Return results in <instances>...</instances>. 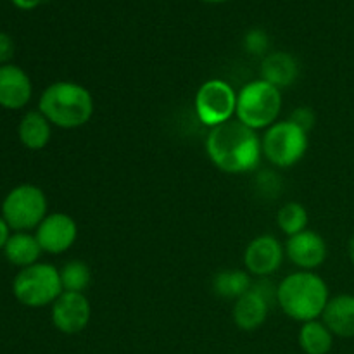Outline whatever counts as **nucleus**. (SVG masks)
<instances>
[{"label":"nucleus","instance_id":"1","mask_svg":"<svg viewBox=\"0 0 354 354\" xmlns=\"http://www.w3.org/2000/svg\"><path fill=\"white\" fill-rule=\"evenodd\" d=\"M206 152L218 169L241 175L258 168L263 154L261 138L239 120H230L211 128L206 137Z\"/></svg>","mask_w":354,"mask_h":354},{"label":"nucleus","instance_id":"2","mask_svg":"<svg viewBox=\"0 0 354 354\" xmlns=\"http://www.w3.org/2000/svg\"><path fill=\"white\" fill-rule=\"evenodd\" d=\"M330 294L325 280L313 272H296L277 286V304L292 320L306 324L324 315Z\"/></svg>","mask_w":354,"mask_h":354},{"label":"nucleus","instance_id":"3","mask_svg":"<svg viewBox=\"0 0 354 354\" xmlns=\"http://www.w3.org/2000/svg\"><path fill=\"white\" fill-rule=\"evenodd\" d=\"M38 111L54 127L73 130L90 121L93 114V97L80 83L55 82L41 92Z\"/></svg>","mask_w":354,"mask_h":354},{"label":"nucleus","instance_id":"4","mask_svg":"<svg viewBox=\"0 0 354 354\" xmlns=\"http://www.w3.org/2000/svg\"><path fill=\"white\" fill-rule=\"evenodd\" d=\"M282 109L280 88L270 85L265 80H254L242 86L237 93V111L235 116L251 130H266L277 123Z\"/></svg>","mask_w":354,"mask_h":354},{"label":"nucleus","instance_id":"5","mask_svg":"<svg viewBox=\"0 0 354 354\" xmlns=\"http://www.w3.org/2000/svg\"><path fill=\"white\" fill-rule=\"evenodd\" d=\"M14 297L28 308H44L54 304V301L64 292L61 273L55 266L47 263L21 268L12 282Z\"/></svg>","mask_w":354,"mask_h":354},{"label":"nucleus","instance_id":"6","mask_svg":"<svg viewBox=\"0 0 354 354\" xmlns=\"http://www.w3.org/2000/svg\"><path fill=\"white\" fill-rule=\"evenodd\" d=\"M263 156L279 168H290L308 151V133L290 120L277 121L266 128L261 138Z\"/></svg>","mask_w":354,"mask_h":354},{"label":"nucleus","instance_id":"7","mask_svg":"<svg viewBox=\"0 0 354 354\" xmlns=\"http://www.w3.org/2000/svg\"><path fill=\"white\" fill-rule=\"evenodd\" d=\"M45 216H47V197L40 187L31 183L14 187L2 203V218L16 232L38 228Z\"/></svg>","mask_w":354,"mask_h":354},{"label":"nucleus","instance_id":"8","mask_svg":"<svg viewBox=\"0 0 354 354\" xmlns=\"http://www.w3.org/2000/svg\"><path fill=\"white\" fill-rule=\"evenodd\" d=\"M194 107L201 123L214 128L234 120L237 111V92L223 80H207L197 90Z\"/></svg>","mask_w":354,"mask_h":354},{"label":"nucleus","instance_id":"9","mask_svg":"<svg viewBox=\"0 0 354 354\" xmlns=\"http://www.w3.org/2000/svg\"><path fill=\"white\" fill-rule=\"evenodd\" d=\"M277 303V287L266 277L252 282L251 289L239 297L232 310L234 324L241 330L252 332L258 330L266 322L270 308Z\"/></svg>","mask_w":354,"mask_h":354},{"label":"nucleus","instance_id":"10","mask_svg":"<svg viewBox=\"0 0 354 354\" xmlns=\"http://www.w3.org/2000/svg\"><path fill=\"white\" fill-rule=\"evenodd\" d=\"M92 317L88 299L82 292H62L52 304V324L68 335L85 330Z\"/></svg>","mask_w":354,"mask_h":354},{"label":"nucleus","instance_id":"11","mask_svg":"<svg viewBox=\"0 0 354 354\" xmlns=\"http://www.w3.org/2000/svg\"><path fill=\"white\" fill-rule=\"evenodd\" d=\"M41 251L48 254H62L68 251L78 237V225L69 214L52 213L44 218L35 232Z\"/></svg>","mask_w":354,"mask_h":354},{"label":"nucleus","instance_id":"12","mask_svg":"<svg viewBox=\"0 0 354 354\" xmlns=\"http://www.w3.org/2000/svg\"><path fill=\"white\" fill-rule=\"evenodd\" d=\"M286 249L273 235H259L252 239L244 251V265L248 273L263 279L280 268Z\"/></svg>","mask_w":354,"mask_h":354},{"label":"nucleus","instance_id":"13","mask_svg":"<svg viewBox=\"0 0 354 354\" xmlns=\"http://www.w3.org/2000/svg\"><path fill=\"white\" fill-rule=\"evenodd\" d=\"M286 254L303 272H311L324 265L327 259V242L320 234L306 228L301 234L287 239Z\"/></svg>","mask_w":354,"mask_h":354},{"label":"nucleus","instance_id":"14","mask_svg":"<svg viewBox=\"0 0 354 354\" xmlns=\"http://www.w3.org/2000/svg\"><path fill=\"white\" fill-rule=\"evenodd\" d=\"M33 93L31 80L19 66H0V106L6 109H21L26 106Z\"/></svg>","mask_w":354,"mask_h":354},{"label":"nucleus","instance_id":"15","mask_svg":"<svg viewBox=\"0 0 354 354\" xmlns=\"http://www.w3.org/2000/svg\"><path fill=\"white\" fill-rule=\"evenodd\" d=\"M322 322L330 328L337 337H354V296L353 294H339L330 297L325 306Z\"/></svg>","mask_w":354,"mask_h":354},{"label":"nucleus","instance_id":"16","mask_svg":"<svg viewBox=\"0 0 354 354\" xmlns=\"http://www.w3.org/2000/svg\"><path fill=\"white\" fill-rule=\"evenodd\" d=\"M297 76H299V64L296 57L287 52H272L261 61V80L277 88L294 85Z\"/></svg>","mask_w":354,"mask_h":354},{"label":"nucleus","instance_id":"17","mask_svg":"<svg viewBox=\"0 0 354 354\" xmlns=\"http://www.w3.org/2000/svg\"><path fill=\"white\" fill-rule=\"evenodd\" d=\"M17 135L24 147L30 151H40L50 142L52 124L40 111H30L21 120Z\"/></svg>","mask_w":354,"mask_h":354},{"label":"nucleus","instance_id":"18","mask_svg":"<svg viewBox=\"0 0 354 354\" xmlns=\"http://www.w3.org/2000/svg\"><path fill=\"white\" fill-rule=\"evenodd\" d=\"M41 252L44 251H41L37 237L28 234V232L12 234L7 241L6 248H3V254H6L7 261L12 263L14 266H19V268H26V266L38 263Z\"/></svg>","mask_w":354,"mask_h":354},{"label":"nucleus","instance_id":"19","mask_svg":"<svg viewBox=\"0 0 354 354\" xmlns=\"http://www.w3.org/2000/svg\"><path fill=\"white\" fill-rule=\"evenodd\" d=\"M213 292L216 296L223 297V299H235L237 301L239 297L244 296L252 286V280L249 277L248 272L244 270H235V268H228V270H221L218 272L216 275L213 277Z\"/></svg>","mask_w":354,"mask_h":354},{"label":"nucleus","instance_id":"20","mask_svg":"<svg viewBox=\"0 0 354 354\" xmlns=\"http://www.w3.org/2000/svg\"><path fill=\"white\" fill-rule=\"evenodd\" d=\"M299 346L306 354H328L334 346V334L324 322H306L299 330Z\"/></svg>","mask_w":354,"mask_h":354},{"label":"nucleus","instance_id":"21","mask_svg":"<svg viewBox=\"0 0 354 354\" xmlns=\"http://www.w3.org/2000/svg\"><path fill=\"white\" fill-rule=\"evenodd\" d=\"M61 282L64 292H85L88 286L92 283V270L85 261L73 259L66 263L61 270Z\"/></svg>","mask_w":354,"mask_h":354},{"label":"nucleus","instance_id":"22","mask_svg":"<svg viewBox=\"0 0 354 354\" xmlns=\"http://www.w3.org/2000/svg\"><path fill=\"white\" fill-rule=\"evenodd\" d=\"M277 223H279V228L287 237L301 234L308 227L306 207L299 203H294V201L283 204L279 209V213H277Z\"/></svg>","mask_w":354,"mask_h":354},{"label":"nucleus","instance_id":"23","mask_svg":"<svg viewBox=\"0 0 354 354\" xmlns=\"http://www.w3.org/2000/svg\"><path fill=\"white\" fill-rule=\"evenodd\" d=\"M270 38L266 35L265 30H259V28H254V30L248 31L244 37V48L252 55H265L266 50H268Z\"/></svg>","mask_w":354,"mask_h":354},{"label":"nucleus","instance_id":"24","mask_svg":"<svg viewBox=\"0 0 354 354\" xmlns=\"http://www.w3.org/2000/svg\"><path fill=\"white\" fill-rule=\"evenodd\" d=\"M256 187L265 197H277L282 190V183H280V176L275 175L273 171H261L256 178Z\"/></svg>","mask_w":354,"mask_h":354},{"label":"nucleus","instance_id":"25","mask_svg":"<svg viewBox=\"0 0 354 354\" xmlns=\"http://www.w3.org/2000/svg\"><path fill=\"white\" fill-rule=\"evenodd\" d=\"M289 120L299 128H303L306 133H310L313 130L315 123H317V114H315V111L311 107H297L296 111H292Z\"/></svg>","mask_w":354,"mask_h":354},{"label":"nucleus","instance_id":"26","mask_svg":"<svg viewBox=\"0 0 354 354\" xmlns=\"http://www.w3.org/2000/svg\"><path fill=\"white\" fill-rule=\"evenodd\" d=\"M14 55V41L7 33H0V66L9 64Z\"/></svg>","mask_w":354,"mask_h":354},{"label":"nucleus","instance_id":"27","mask_svg":"<svg viewBox=\"0 0 354 354\" xmlns=\"http://www.w3.org/2000/svg\"><path fill=\"white\" fill-rule=\"evenodd\" d=\"M45 0H12L14 6L21 10H31V9H37L40 3H44Z\"/></svg>","mask_w":354,"mask_h":354},{"label":"nucleus","instance_id":"28","mask_svg":"<svg viewBox=\"0 0 354 354\" xmlns=\"http://www.w3.org/2000/svg\"><path fill=\"white\" fill-rule=\"evenodd\" d=\"M9 239H10V227L7 225V221L0 216V249L6 248Z\"/></svg>","mask_w":354,"mask_h":354},{"label":"nucleus","instance_id":"29","mask_svg":"<svg viewBox=\"0 0 354 354\" xmlns=\"http://www.w3.org/2000/svg\"><path fill=\"white\" fill-rule=\"evenodd\" d=\"M348 254H349V259H351V263L354 265V235L351 239H349V244H348Z\"/></svg>","mask_w":354,"mask_h":354},{"label":"nucleus","instance_id":"30","mask_svg":"<svg viewBox=\"0 0 354 354\" xmlns=\"http://www.w3.org/2000/svg\"><path fill=\"white\" fill-rule=\"evenodd\" d=\"M203 2H207V3H220V2H227V0H203Z\"/></svg>","mask_w":354,"mask_h":354}]
</instances>
